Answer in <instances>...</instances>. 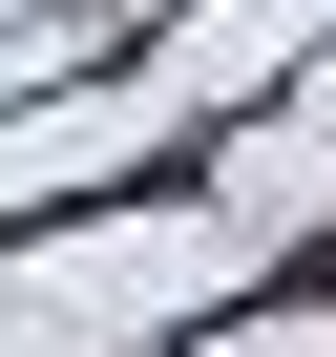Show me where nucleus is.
I'll list each match as a JSON object with an SVG mask.
<instances>
[{"instance_id": "nucleus-1", "label": "nucleus", "mask_w": 336, "mask_h": 357, "mask_svg": "<svg viewBox=\"0 0 336 357\" xmlns=\"http://www.w3.org/2000/svg\"><path fill=\"white\" fill-rule=\"evenodd\" d=\"M211 231H231V252H315V231H336V43L294 63V105H252V126H231Z\"/></svg>"}, {"instance_id": "nucleus-2", "label": "nucleus", "mask_w": 336, "mask_h": 357, "mask_svg": "<svg viewBox=\"0 0 336 357\" xmlns=\"http://www.w3.org/2000/svg\"><path fill=\"white\" fill-rule=\"evenodd\" d=\"M147 147H168L147 84H43L22 126H0V211H63V190H105V168H147Z\"/></svg>"}, {"instance_id": "nucleus-3", "label": "nucleus", "mask_w": 336, "mask_h": 357, "mask_svg": "<svg viewBox=\"0 0 336 357\" xmlns=\"http://www.w3.org/2000/svg\"><path fill=\"white\" fill-rule=\"evenodd\" d=\"M0 357H22V336H0Z\"/></svg>"}]
</instances>
